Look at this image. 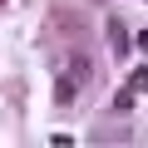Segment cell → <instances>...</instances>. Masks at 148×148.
I'll return each mask as SVG.
<instances>
[{
	"instance_id": "3",
	"label": "cell",
	"mask_w": 148,
	"mask_h": 148,
	"mask_svg": "<svg viewBox=\"0 0 148 148\" xmlns=\"http://www.w3.org/2000/svg\"><path fill=\"white\" fill-rule=\"evenodd\" d=\"M0 5H5V0H0Z\"/></svg>"
},
{
	"instance_id": "1",
	"label": "cell",
	"mask_w": 148,
	"mask_h": 148,
	"mask_svg": "<svg viewBox=\"0 0 148 148\" xmlns=\"http://www.w3.org/2000/svg\"><path fill=\"white\" fill-rule=\"evenodd\" d=\"M84 79H89V64H84V59H69V74H59V79H54V99H59V104H69V99H74V89H79Z\"/></svg>"
},
{
	"instance_id": "2",
	"label": "cell",
	"mask_w": 148,
	"mask_h": 148,
	"mask_svg": "<svg viewBox=\"0 0 148 148\" xmlns=\"http://www.w3.org/2000/svg\"><path fill=\"white\" fill-rule=\"evenodd\" d=\"M133 89H148V69H138V74H133Z\"/></svg>"
}]
</instances>
